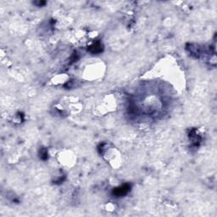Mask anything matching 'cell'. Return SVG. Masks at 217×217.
<instances>
[{"label":"cell","mask_w":217,"mask_h":217,"mask_svg":"<svg viewBox=\"0 0 217 217\" xmlns=\"http://www.w3.org/2000/svg\"><path fill=\"white\" fill-rule=\"evenodd\" d=\"M130 189V187L128 185H124L122 187H120L114 190V194L117 195V196H123L125 194H127Z\"/></svg>","instance_id":"obj_1"},{"label":"cell","mask_w":217,"mask_h":217,"mask_svg":"<svg viewBox=\"0 0 217 217\" xmlns=\"http://www.w3.org/2000/svg\"><path fill=\"white\" fill-rule=\"evenodd\" d=\"M90 50L91 52L92 53H98L102 50L101 49V45L99 43H96V44H93L92 47H90Z\"/></svg>","instance_id":"obj_2"}]
</instances>
